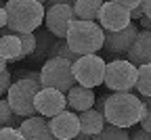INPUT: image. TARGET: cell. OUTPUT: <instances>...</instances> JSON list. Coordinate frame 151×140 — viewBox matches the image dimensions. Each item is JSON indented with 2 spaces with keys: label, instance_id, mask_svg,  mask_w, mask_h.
I'll return each instance as SVG.
<instances>
[{
  "label": "cell",
  "instance_id": "1",
  "mask_svg": "<svg viewBox=\"0 0 151 140\" xmlns=\"http://www.w3.org/2000/svg\"><path fill=\"white\" fill-rule=\"evenodd\" d=\"M145 105L141 103V96H134L132 92H113L105 101V121L109 126H116L122 130H128L134 124H141L145 115Z\"/></svg>",
  "mask_w": 151,
  "mask_h": 140
},
{
  "label": "cell",
  "instance_id": "2",
  "mask_svg": "<svg viewBox=\"0 0 151 140\" xmlns=\"http://www.w3.org/2000/svg\"><path fill=\"white\" fill-rule=\"evenodd\" d=\"M6 17H9V29L17 36L34 34L44 23L46 9L38 0H9L6 2Z\"/></svg>",
  "mask_w": 151,
  "mask_h": 140
},
{
  "label": "cell",
  "instance_id": "3",
  "mask_svg": "<svg viewBox=\"0 0 151 140\" xmlns=\"http://www.w3.org/2000/svg\"><path fill=\"white\" fill-rule=\"evenodd\" d=\"M65 40H67V46L78 56L97 54L105 44V31L97 21H80V19H76L69 25Z\"/></svg>",
  "mask_w": 151,
  "mask_h": 140
},
{
  "label": "cell",
  "instance_id": "4",
  "mask_svg": "<svg viewBox=\"0 0 151 140\" xmlns=\"http://www.w3.org/2000/svg\"><path fill=\"white\" fill-rule=\"evenodd\" d=\"M40 84L42 88H52L67 94L73 86H78L73 77V63L59 56H50L40 69Z\"/></svg>",
  "mask_w": 151,
  "mask_h": 140
},
{
  "label": "cell",
  "instance_id": "5",
  "mask_svg": "<svg viewBox=\"0 0 151 140\" xmlns=\"http://www.w3.org/2000/svg\"><path fill=\"white\" fill-rule=\"evenodd\" d=\"M42 90V84L29 82V79H15L6 92V101L11 109L23 119L36 115V94Z\"/></svg>",
  "mask_w": 151,
  "mask_h": 140
},
{
  "label": "cell",
  "instance_id": "6",
  "mask_svg": "<svg viewBox=\"0 0 151 140\" xmlns=\"http://www.w3.org/2000/svg\"><path fill=\"white\" fill-rule=\"evenodd\" d=\"M139 67H134L128 59L109 61L105 69V86L113 92H132L137 88Z\"/></svg>",
  "mask_w": 151,
  "mask_h": 140
},
{
  "label": "cell",
  "instance_id": "7",
  "mask_svg": "<svg viewBox=\"0 0 151 140\" xmlns=\"http://www.w3.org/2000/svg\"><path fill=\"white\" fill-rule=\"evenodd\" d=\"M105 69H107V63L99 54H86L73 63V77L78 86L92 90L94 86L105 84Z\"/></svg>",
  "mask_w": 151,
  "mask_h": 140
},
{
  "label": "cell",
  "instance_id": "8",
  "mask_svg": "<svg viewBox=\"0 0 151 140\" xmlns=\"http://www.w3.org/2000/svg\"><path fill=\"white\" fill-rule=\"evenodd\" d=\"M76 21L73 15V4L69 2H52L46 9L44 15V23H46V31H50L52 36H57V40H65L69 25Z\"/></svg>",
  "mask_w": 151,
  "mask_h": 140
},
{
  "label": "cell",
  "instance_id": "9",
  "mask_svg": "<svg viewBox=\"0 0 151 140\" xmlns=\"http://www.w3.org/2000/svg\"><path fill=\"white\" fill-rule=\"evenodd\" d=\"M97 23L103 27V31H122L132 23V19L120 2H103L97 15Z\"/></svg>",
  "mask_w": 151,
  "mask_h": 140
},
{
  "label": "cell",
  "instance_id": "10",
  "mask_svg": "<svg viewBox=\"0 0 151 140\" xmlns=\"http://www.w3.org/2000/svg\"><path fill=\"white\" fill-rule=\"evenodd\" d=\"M137 36H139L137 23H130L122 31H105V44H103V48L107 50L109 56H113V61H116V56L128 54L130 46L134 44V40H137Z\"/></svg>",
  "mask_w": 151,
  "mask_h": 140
},
{
  "label": "cell",
  "instance_id": "11",
  "mask_svg": "<svg viewBox=\"0 0 151 140\" xmlns=\"http://www.w3.org/2000/svg\"><path fill=\"white\" fill-rule=\"evenodd\" d=\"M63 111H67V96L59 90L52 88H42L40 92L36 94V113L42 117H57L61 115Z\"/></svg>",
  "mask_w": 151,
  "mask_h": 140
},
{
  "label": "cell",
  "instance_id": "12",
  "mask_svg": "<svg viewBox=\"0 0 151 140\" xmlns=\"http://www.w3.org/2000/svg\"><path fill=\"white\" fill-rule=\"evenodd\" d=\"M48 126L52 132V138L59 140H76L80 134V117L73 111H63L61 115H57L48 119Z\"/></svg>",
  "mask_w": 151,
  "mask_h": 140
},
{
  "label": "cell",
  "instance_id": "13",
  "mask_svg": "<svg viewBox=\"0 0 151 140\" xmlns=\"http://www.w3.org/2000/svg\"><path fill=\"white\" fill-rule=\"evenodd\" d=\"M126 56L134 67L151 65V31H139L134 44L130 46Z\"/></svg>",
  "mask_w": 151,
  "mask_h": 140
},
{
  "label": "cell",
  "instance_id": "14",
  "mask_svg": "<svg viewBox=\"0 0 151 140\" xmlns=\"http://www.w3.org/2000/svg\"><path fill=\"white\" fill-rule=\"evenodd\" d=\"M19 132H21V136L25 140H52L48 119L42 115H34V117L25 119L21 128H19Z\"/></svg>",
  "mask_w": 151,
  "mask_h": 140
},
{
  "label": "cell",
  "instance_id": "15",
  "mask_svg": "<svg viewBox=\"0 0 151 140\" xmlns=\"http://www.w3.org/2000/svg\"><path fill=\"white\" fill-rule=\"evenodd\" d=\"M67 105L78 111V113H84L88 109L94 107V101H97V96H94V92L90 88H84V86H73L67 94Z\"/></svg>",
  "mask_w": 151,
  "mask_h": 140
},
{
  "label": "cell",
  "instance_id": "16",
  "mask_svg": "<svg viewBox=\"0 0 151 140\" xmlns=\"http://www.w3.org/2000/svg\"><path fill=\"white\" fill-rule=\"evenodd\" d=\"M78 117H80V134H86L90 138H94L97 134H101L103 128L107 126L105 115L99 113V111H94V109H88V111L80 113Z\"/></svg>",
  "mask_w": 151,
  "mask_h": 140
},
{
  "label": "cell",
  "instance_id": "17",
  "mask_svg": "<svg viewBox=\"0 0 151 140\" xmlns=\"http://www.w3.org/2000/svg\"><path fill=\"white\" fill-rule=\"evenodd\" d=\"M52 44H55V40H52V34L46 31V29H40V31H36V52L32 54V59L36 63H46L48 59H50V50H52Z\"/></svg>",
  "mask_w": 151,
  "mask_h": 140
},
{
  "label": "cell",
  "instance_id": "18",
  "mask_svg": "<svg viewBox=\"0 0 151 140\" xmlns=\"http://www.w3.org/2000/svg\"><path fill=\"white\" fill-rule=\"evenodd\" d=\"M0 56L4 61H21V40H19L17 34H9L4 38H0Z\"/></svg>",
  "mask_w": 151,
  "mask_h": 140
},
{
  "label": "cell",
  "instance_id": "19",
  "mask_svg": "<svg viewBox=\"0 0 151 140\" xmlns=\"http://www.w3.org/2000/svg\"><path fill=\"white\" fill-rule=\"evenodd\" d=\"M101 6L103 2L99 0H78V2H73V15L80 21H97Z\"/></svg>",
  "mask_w": 151,
  "mask_h": 140
},
{
  "label": "cell",
  "instance_id": "20",
  "mask_svg": "<svg viewBox=\"0 0 151 140\" xmlns=\"http://www.w3.org/2000/svg\"><path fill=\"white\" fill-rule=\"evenodd\" d=\"M23 121H25V119L19 117L11 109V105H9L6 98H0V128H17L19 130Z\"/></svg>",
  "mask_w": 151,
  "mask_h": 140
},
{
  "label": "cell",
  "instance_id": "21",
  "mask_svg": "<svg viewBox=\"0 0 151 140\" xmlns=\"http://www.w3.org/2000/svg\"><path fill=\"white\" fill-rule=\"evenodd\" d=\"M50 56H59V59H65L69 63H76L78 61V54H76L69 46H67V40H55L52 44V50H50Z\"/></svg>",
  "mask_w": 151,
  "mask_h": 140
},
{
  "label": "cell",
  "instance_id": "22",
  "mask_svg": "<svg viewBox=\"0 0 151 140\" xmlns=\"http://www.w3.org/2000/svg\"><path fill=\"white\" fill-rule=\"evenodd\" d=\"M137 90H139L141 96H151V65H143V67H139Z\"/></svg>",
  "mask_w": 151,
  "mask_h": 140
},
{
  "label": "cell",
  "instance_id": "23",
  "mask_svg": "<svg viewBox=\"0 0 151 140\" xmlns=\"http://www.w3.org/2000/svg\"><path fill=\"white\" fill-rule=\"evenodd\" d=\"M92 140H130V134L122 128H116V126H105L101 134H97Z\"/></svg>",
  "mask_w": 151,
  "mask_h": 140
},
{
  "label": "cell",
  "instance_id": "24",
  "mask_svg": "<svg viewBox=\"0 0 151 140\" xmlns=\"http://www.w3.org/2000/svg\"><path fill=\"white\" fill-rule=\"evenodd\" d=\"M19 40H21V54H23V59L32 56L36 52V34H21Z\"/></svg>",
  "mask_w": 151,
  "mask_h": 140
},
{
  "label": "cell",
  "instance_id": "25",
  "mask_svg": "<svg viewBox=\"0 0 151 140\" xmlns=\"http://www.w3.org/2000/svg\"><path fill=\"white\" fill-rule=\"evenodd\" d=\"M0 140H25L17 128H0Z\"/></svg>",
  "mask_w": 151,
  "mask_h": 140
},
{
  "label": "cell",
  "instance_id": "26",
  "mask_svg": "<svg viewBox=\"0 0 151 140\" xmlns=\"http://www.w3.org/2000/svg\"><path fill=\"white\" fill-rule=\"evenodd\" d=\"M11 84H13V77H11V73H9V71L0 73V98H2V94H6V92H9Z\"/></svg>",
  "mask_w": 151,
  "mask_h": 140
},
{
  "label": "cell",
  "instance_id": "27",
  "mask_svg": "<svg viewBox=\"0 0 151 140\" xmlns=\"http://www.w3.org/2000/svg\"><path fill=\"white\" fill-rule=\"evenodd\" d=\"M120 4H122L128 13H134V11H137L143 2H139V0H120Z\"/></svg>",
  "mask_w": 151,
  "mask_h": 140
},
{
  "label": "cell",
  "instance_id": "28",
  "mask_svg": "<svg viewBox=\"0 0 151 140\" xmlns=\"http://www.w3.org/2000/svg\"><path fill=\"white\" fill-rule=\"evenodd\" d=\"M17 79H29V82H36V84H40V71H25L23 75H19Z\"/></svg>",
  "mask_w": 151,
  "mask_h": 140
},
{
  "label": "cell",
  "instance_id": "29",
  "mask_svg": "<svg viewBox=\"0 0 151 140\" xmlns=\"http://www.w3.org/2000/svg\"><path fill=\"white\" fill-rule=\"evenodd\" d=\"M145 109H147V107H145ZM141 128L151 134V109L145 111V115H143V119H141Z\"/></svg>",
  "mask_w": 151,
  "mask_h": 140
},
{
  "label": "cell",
  "instance_id": "30",
  "mask_svg": "<svg viewBox=\"0 0 151 140\" xmlns=\"http://www.w3.org/2000/svg\"><path fill=\"white\" fill-rule=\"evenodd\" d=\"M130 140H151V134L145 132L143 128H139V130H134L130 134Z\"/></svg>",
  "mask_w": 151,
  "mask_h": 140
},
{
  "label": "cell",
  "instance_id": "31",
  "mask_svg": "<svg viewBox=\"0 0 151 140\" xmlns=\"http://www.w3.org/2000/svg\"><path fill=\"white\" fill-rule=\"evenodd\" d=\"M105 101H107V96H99L97 101H94V111H99V113H105Z\"/></svg>",
  "mask_w": 151,
  "mask_h": 140
},
{
  "label": "cell",
  "instance_id": "32",
  "mask_svg": "<svg viewBox=\"0 0 151 140\" xmlns=\"http://www.w3.org/2000/svg\"><path fill=\"white\" fill-rule=\"evenodd\" d=\"M9 25V17H6V9L0 6V29H4Z\"/></svg>",
  "mask_w": 151,
  "mask_h": 140
},
{
  "label": "cell",
  "instance_id": "33",
  "mask_svg": "<svg viewBox=\"0 0 151 140\" xmlns=\"http://www.w3.org/2000/svg\"><path fill=\"white\" fill-rule=\"evenodd\" d=\"M143 17H145V13H143V4H141V6H139V9H137L134 13H130V19H132V23H134V21H137V19H139V21H141V19H143Z\"/></svg>",
  "mask_w": 151,
  "mask_h": 140
},
{
  "label": "cell",
  "instance_id": "34",
  "mask_svg": "<svg viewBox=\"0 0 151 140\" xmlns=\"http://www.w3.org/2000/svg\"><path fill=\"white\" fill-rule=\"evenodd\" d=\"M143 13H145L147 19H151V0L149 2H143Z\"/></svg>",
  "mask_w": 151,
  "mask_h": 140
},
{
  "label": "cell",
  "instance_id": "35",
  "mask_svg": "<svg viewBox=\"0 0 151 140\" xmlns=\"http://www.w3.org/2000/svg\"><path fill=\"white\" fill-rule=\"evenodd\" d=\"M141 25L145 27V31H151V19H147V17H143V19H141Z\"/></svg>",
  "mask_w": 151,
  "mask_h": 140
},
{
  "label": "cell",
  "instance_id": "36",
  "mask_svg": "<svg viewBox=\"0 0 151 140\" xmlns=\"http://www.w3.org/2000/svg\"><path fill=\"white\" fill-rule=\"evenodd\" d=\"M141 103H143L147 109H151V96H141Z\"/></svg>",
  "mask_w": 151,
  "mask_h": 140
},
{
  "label": "cell",
  "instance_id": "37",
  "mask_svg": "<svg viewBox=\"0 0 151 140\" xmlns=\"http://www.w3.org/2000/svg\"><path fill=\"white\" fill-rule=\"evenodd\" d=\"M4 71H6V61L0 56V73H4Z\"/></svg>",
  "mask_w": 151,
  "mask_h": 140
},
{
  "label": "cell",
  "instance_id": "38",
  "mask_svg": "<svg viewBox=\"0 0 151 140\" xmlns=\"http://www.w3.org/2000/svg\"><path fill=\"white\" fill-rule=\"evenodd\" d=\"M76 140H92V138L86 136V134H78V138H76Z\"/></svg>",
  "mask_w": 151,
  "mask_h": 140
},
{
  "label": "cell",
  "instance_id": "39",
  "mask_svg": "<svg viewBox=\"0 0 151 140\" xmlns=\"http://www.w3.org/2000/svg\"><path fill=\"white\" fill-rule=\"evenodd\" d=\"M52 140H59V138H52Z\"/></svg>",
  "mask_w": 151,
  "mask_h": 140
}]
</instances>
